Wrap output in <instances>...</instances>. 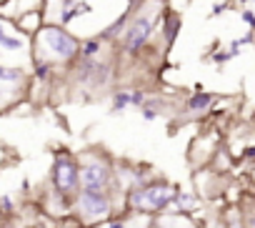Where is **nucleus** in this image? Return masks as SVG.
I'll use <instances>...</instances> for the list:
<instances>
[{"label": "nucleus", "mask_w": 255, "mask_h": 228, "mask_svg": "<svg viewBox=\"0 0 255 228\" xmlns=\"http://www.w3.org/2000/svg\"><path fill=\"white\" fill-rule=\"evenodd\" d=\"M178 188L168 183H143L128 193V208L138 216H158L173 206Z\"/></svg>", "instance_id": "1"}, {"label": "nucleus", "mask_w": 255, "mask_h": 228, "mask_svg": "<svg viewBox=\"0 0 255 228\" xmlns=\"http://www.w3.org/2000/svg\"><path fill=\"white\" fill-rule=\"evenodd\" d=\"M75 213L85 223L108 221L110 213H113L110 193H105V191H78V196H75Z\"/></svg>", "instance_id": "2"}, {"label": "nucleus", "mask_w": 255, "mask_h": 228, "mask_svg": "<svg viewBox=\"0 0 255 228\" xmlns=\"http://www.w3.org/2000/svg\"><path fill=\"white\" fill-rule=\"evenodd\" d=\"M53 183H55V191L63 198L65 196H78V191H80V168H78V163L70 156H60L55 161Z\"/></svg>", "instance_id": "3"}, {"label": "nucleus", "mask_w": 255, "mask_h": 228, "mask_svg": "<svg viewBox=\"0 0 255 228\" xmlns=\"http://www.w3.org/2000/svg\"><path fill=\"white\" fill-rule=\"evenodd\" d=\"M113 183V173L105 163L100 161H90L80 168V191H105Z\"/></svg>", "instance_id": "4"}, {"label": "nucleus", "mask_w": 255, "mask_h": 228, "mask_svg": "<svg viewBox=\"0 0 255 228\" xmlns=\"http://www.w3.org/2000/svg\"><path fill=\"white\" fill-rule=\"evenodd\" d=\"M43 40H45V45L50 48V53H53L55 58H60V60L73 58L75 50H78V40H75L73 35H68L65 30H60V28H48V30L43 33Z\"/></svg>", "instance_id": "5"}, {"label": "nucleus", "mask_w": 255, "mask_h": 228, "mask_svg": "<svg viewBox=\"0 0 255 228\" xmlns=\"http://www.w3.org/2000/svg\"><path fill=\"white\" fill-rule=\"evenodd\" d=\"M150 33H153V20L145 18V15L135 18V23L128 28V33H125V48L130 50V53H138L148 43Z\"/></svg>", "instance_id": "6"}, {"label": "nucleus", "mask_w": 255, "mask_h": 228, "mask_svg": "<svg viewBox=\"0 0 255 228\" xmlns=\"http://www.w3.org/2000/svg\"><path fill=\"white\" fill-rule=\"evenodd\" d=\"M78 73H80V80H93L95 85L108 80V65L95 63V60H83L80 68H78Z\"/></svg>", "instance_id": "7"}, {"label": "nucleus", "mask_w": 255, "mask_h": 228, "mask_svg": "<svg viewBox=\"0 0 255 228\" xmlns=\"http://www.w3.org/2000/svg\"><path fill=\"white\" fill-rule=\"evenodd\" d=\"M153 228H195L188 216H160Z\"/></svg>", "instance_id": "8"}, {"label": "nucleus", "mask_w": 255, "mask_h": 228, "mask_svg": "<svg viewBox=\"0 0 255 228\" xmlns=\"http://www.w3.org/2000/svg\"><path fill=\"white\" fill-rule=\"evenodd\" d=\"M210 103H213V95H210V93H198V95L190 98L188 108H190V110H203V108H208Z\"/></svg>", "instance_id": "9"}, {"label": "nucleus", "mask_w": 255, "mask_h": 228, "mask_svg": "<svg viewBox=\"0 0 255 228\" xmlns=\"http://www.w3.org/2000/svg\"><path fill=\"white\" fill-rule=\"evenodd\" d=\"M0 45H3L5 50H18L23 43H20V38H13V35H8V33H5V28L0 25Z\"/></svg>", "instance_id": "10"}, {"label": "nucleus", "mask_w": 255, "mask_h": 228, "mask_svg": "<svg viewBox=\"0 0 255 228\" xmlns=\"http://www.w3.org/2000/svg\"><path fill=\"white\" fill-rule=\"evenodd\" d=\"M23 78V70L18 68H5V65H0V80L3 83H18Z\"/></svg>", "instance_id": "11"}, {"label": "nucleus", "mask_w": 255, "mask_h": 228, "mask_svg": "<svg viewBox=\"0 0 255 228\" xmlns=\"http://www.w3.org/2000/svg\"><path fill=\"white\" fill-rule=\"evenodd\" d=\"M90 10H93V8H90L88 3H80V5H75V8H70V10H65L60 20H63V23H70V20H75L78 15H83V13H90Z\"/></svg>", "instance_id": "12"}, {"label": "nucleus", "mask_w": 255, "mask_h": 228, "mask_svg": "<svg viewBox=\"0 0 255 228\" xmlns=\"http://www.w3.org/2000/svg\"><path fill=\"white\" fill-rule=\"evenodd\" d=\"M80 53H83V60H93L95 53H100V40H88V43L80 48Z\"/></svg>", "instance_id": "13"}, {"label": "nucleus", "mask_w": 255, "mask_h": 228, "mask_svg": "<svg viewBox=\"0 0 255 228\" xmlns=\"http://www.w3.org/2000/svg\"><path fill=\"white\" fill-rule=\"evenodd\" d=\"M125 105H130V93H115V98H113V113H120Z\"/></svg>", "instance_id": "14"}, {"label": "nucleus", "mask_w": 255, "mask_h": 228, "mask_svg": "<svg viewBox=\"0 0 255 228\" xmlns=\"http://www.w3.org/2000/svg\"><path fill=\"white\" fill-rule=\"evenodd\" d=\"M178 28H180V18H170L168 25H165V38H168V43L175 40V30H178Z\"/></svg>", "instance_id": "15"}, {"label": "nucleus", "mask_w": 255, "mask_h": 228, "mask_svg": "<svg viewBox=\"0 0 255 228\" xmlns=\"http://www.w3.org/2000/svg\"><path fill=\"white\" fill-rule=\"evenodd\" d=\"M130 105H145V95L140 90H130Z\"/></svg>", "instance_id": "16"}, {"label": "nucleus", "mask_w": 255, "mask_h": 228, "mask_svg": "<svg viewBox=\"0 0 255 228\" xmlns=\"http://www.w3.org/2000/svg\"><path fill=\"white\" fill-rule=\"evenodd\" d=\"M143 118H145V121H155V118H158V110L153 108V103H148V108L143 110Z\"/></svg>", "instance_id": "17"}, {"label": "nucleus", "mask_w": 255, "mask_h": 228, "mask_svg": "<svg viewBox=\"0 0 255 228\" xmlns=\"http://www.w3.org/2000/svg\"><path fill=\"white\" fill-rule=\"evenodd\" d=\"M0 208H3L5 213H13V201L8 196H0Z\"/></svg>", "instance_id": "18"}, {"label": "nucleus", "mask_w": 255, "mask_h": 228, "mask_svg": "<svg viewBox=\"0 0 255 228\" xmlns=\"http://www.w3.org/2000/svg\"><path fill=\"white\" fill-rule=\"evenodd\" d=\"M48 70H50L48 63H38V73H35V75H38V78H48Z\"/></svg>", "instance_id": "19"}, {"label": "nucleus", "mask_w": 255, "mask_h": 228, "mask_svg": "<svg viewBox=\"0 0 255 228\" xmlns=\"http://www.w3.org/2000/svg\"><path fill=\"white\" fill-rule=\"evenodd\" d=\"M243 20H245L248 25H255V15H253L250 10H245V13H243Z\"/></svg>", "instance_id": "20"}, {"label": "nucleus", "mask_w": 255, "mask_h": 228, "mask_svg": "<svg viewBox=\"0 0 255 228\" xmlns=\"http://www.w3.org/2000/svg\"><path fill=\"white\" fill-rule=\"evenodd\" d=\"M250 228H255V216H253V218H250Z\"/></svg>", "instance_id": "21"}, {"label": "nucleus", "mask_w": 255, "mask_h": 228, "mask_svg": "<svg viewBox=\"0 0 255 228\" xmlns=\"http://www.w3.org/2000/svg\"><path fill=\"white\" fill-rule=\"evenodd\" d=\"M133 3H140V0H133Z\"/></svg>", "instance_id": "22"}, {"label": "nucleus", "mask_w": 255, "mask_h": 228, "mask_svg": "<svg viewBox=\"0 0 255 228\" xmlns=\"http://www.w3.org/2000/svg\"><path fill=\"white\" fill-rule=\"evenodd\" d=\"M230 228H235V226H230Z\"/></svg>", "instance_id": "23"}]
</instances>
